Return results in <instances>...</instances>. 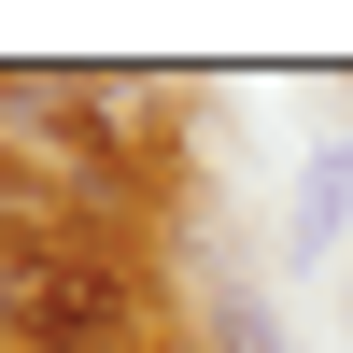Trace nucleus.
Here are the masks:
<instances>
[{"instance_id": "obj_1", "label": "nucleus", "mask_w": 353, "mask_h": 353, "mask_svg": "<svg viewBox=\"0 0 353 353\" xmlns=\"http://www.w3.org/2000/svg\"><path fill=\"white\" fill-rule=\"evenodd\" d=\"M0 325L43 353H141V283L113 254H0Z\"/></svg>"}, {"instance_id": "obj_2", "label": "nucleus", "mask_w": 353, "mask_h": 353, "mask_svg": "<svg viewBox=\"0 0 353 353\" xmlns=\"http://www.w3.org/2000/svg\"><path fill=\"white\" fill-rule=\"evenodd\" d=\"M297 198H311V212H297V241H325V226H339V198H353V156H339V141L311 156V184H297Z\"/></svg>"}]
</instances>
